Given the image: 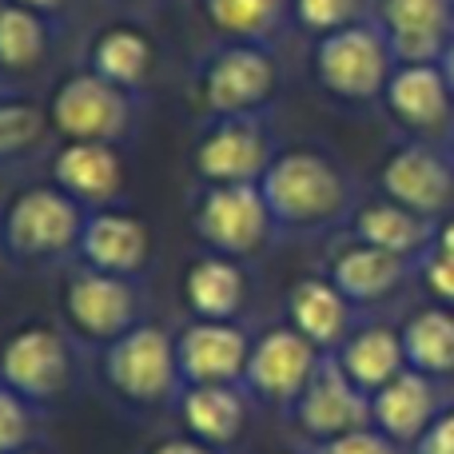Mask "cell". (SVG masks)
<instances>
[{"label":"cell","instance_id":"6da1fadb","mask_svg":"<svg viewBox=\"0 0 454 454\" xmlns=\"http://www.w3.org/2000/svg\"><path fill=\"white\" fill-rule=\"evenodd\" d=\"M271 220L283 231H319L351 215V176L319 148L275 152L259 180Z\"/></svg>","mask_w":454,"mask_h":454},{"label":"cell","instance_id":"7a4b0ae2","mask_svg":"<svg viewBox=\"0 0 454 454\" xmlns=\"http://www.w3.org/2000/svg\"><path fill=\"white\" fill-rule=\"evenodd\" d=\"M395 64L399 60L391 52V40L383 36V28L371 16L331 32V36H319L311 56L319 88L347 104L383 100V88L391 80Z\"/></svg>","mask_w":454,"mask_h":454},{"label":"cell","instance_id":"3957f363","mask_svg":"<svg viewBox=\"0 0 454 454\" xmlns=\"http://www.w3.org/2000/svg\"><path fill=\"white\" fill-rule=\"evenodd\" d=\"M279 88V64L259 40H223L196 68V96L212 120L263 116Z\"/></svg>","mask_w":454,"mask_h":454},{"label":"cell","instance_id":"277c9868","mask_svg":"<svg viewBox=\"0 0 454 454\" xmlns=\"http://www.w3.org/2000/svg\"><path fill=\"white\" fill-rule=\"evenodd\" d=\"M104 379L112 395L128 407H164L184 395L180 359H176V335L152 323H136L128 335L104 347Z\"/></svg>","mask_w":454,"mask_h":454},{"label":"cell","instance_id":"5b68a950","mask_svg":"<svg viewBox=\"0 0 454 454\" xmlns=\"http://www.w3.org/2000/svg\"><path fill=\"white\" fill-rule=\"evenodd\" d=\"M192 227L207 251L243 259L267 247L275 220L259 184H204L192 207Z\"/></svg>","mask_w":454,"mask_h":454},{"label":"cell","instance_id":"8992f818","mask_svg":"<svg viewBox=\"0 0 454 454\" xmlns=\"http://www.w3.org/2000/svg\"><path fill=\"white\" fill-rule=\"evenodd\" d=\"M88 223V207L64 196L56 184L48 188H24L8 204L0 220V239L20 259H60L80 251V235Z\"/></svg>","mask_w":454,"mask_h":454},{"label":"cell","instance_id":"52a82bcc","mask_svg":"<svg viewBox=\"0 0 454 454\" xmlns=\"http://www.w3.org/2000/svg\"><path fill=\"white\" fill-rule=\"evenodd\" d=\"M132 92L116 88L112 80L96 76L92 68L72 72L48 100V124L64 140H104L120 144L132 128Z\"/></svg>","mask_w":454,"mask_h":454},{"label":"cell","instance_id":"ba28073f","mask_svg":"<svg viewBox=\"0 0 454 454\" xmlns=\"http://www.w3.org/2000/svg\"><path fill=\"white\" fill-rule=\"evenodd\" d=\"M0 383L12 387L32 407L60 399L72 383L68 339L48 323H28V327L12 331L0 347Z\"/></svg>","mask_w":454,"mask_h":454},{"label":"cell","instance_id":"9c48e42d","mask_svg":"<svg viewBox=\"0 0 454 454\" xmlns=\"http://www.w3.org/2000/svg\"><path fill=\"white\" fill-rule=\"evenodd\" d=\"M64 319L88 343H116L120 335L140 323V291L136 279L124 275H108V271H92V267H80L76 275L64 287Z\"/></svg>","mask_w":454,"mask_h":454},{"label":"cell","instance_id":"30bf717a","mask_svg":"<svg viewBox=\"0 0 454 454\" xmlns=\"http://www.w3.org/2000/svg\"><path fill=\"white\" fill-rule=\"evenodd\" d=\"M275 160L263 116H220L192 148L200 184H259Z\"/></svg>","mask_w":454,"mask_h":454},{"label":"cell","instance_id":"8fae6325","mask_svg":"<svg viewBox=\"0 0 454 454\" xmlns=\"http://www.w3.org/2000/svg\"><path fill=\"white\" fill-rule=\"evenodd\" d=\"M319 359H323V351L311 339L299 335L291 323L267 327L263 335L251 339L243 391L255 395L259 403H271V407H291L303 395V387L311 383Z\"/></svg>","mask_w":454,"mask_h":454},{"label":"cell","instance_id":"7c38bea8","mask_svg":"<svg viewBox=\"0 0 454 454\" xmlns=\"http://www.w3.org/2000/svg\"><path fill=\"white\" fill-rule=\"evenodd\" d=\"M379 188L387 200L411 207L423 220H439L454 212V164L447 152L427 140H411L383 160Z\"/></svg>","mask_w":454,"mask_h":454},{"label":"cell","instance_id":"4fadbf2b","mask_svg":"<svg viewBox=\"0 0 454 454\" xmlns=\"http://www.w3.org/2000/svg\"><path fill=\"white\" fill-rule=\"evenodd\" d=\"M291 415H295V427L311 442H327L339 439V434L359 431V427H371V395L347 379L335 355H323L311 383L291 403Z\"/></svg>","mask_w":454,"mask_h":454},{"label":"cell","instance_id":"5bb4252c","mask_svg":"<svg viewBox=\"0 0 454 454\" xmlns=\"http://www.w3.org/2000/svg\"><path fill=\"white\" fill-rule=\"evenodd\" d=\"M383 108L415 140H450L454 132V96L439 64H395L383 88Z\"/></svg>","mask_w":454,"mask_h":454},{"label":"cell","instance_id":"9a60e30c","mask_svg":"<svg viewBox=\"0 0 454 454\" xmlns=\"http://www.w3.org/2000/svg\"><path fill=\"white\" fill-rule=\"evenodd\" d=\"M371 20L391 40L399 64H439L454 32V0H371Z\"/></svg>","mask_w":454,"mask_h":454},{"label":"cell","instance_id":"2e32d148","mask_svg":"<svg viewBox=\"0 0 454 454\" xmlns=\"http://www.w3.org/2000/svg\"><path fill=\"white\" fill-rule=\"evenodd\" d=\"M247 355H251V335L239 323L196 319L176 335V359H180L184 387L243 383Z\"/></svg>","mask_w":454,"mask_h":454},{"label":"cell","instance_id":"e0dca14e","mask_svg":"<svg viewBox=\"0 0 454 454\" xmlns=\"http://www.w3.org/2000/svg\"><path fill=\"white\" fill-rule=\"evenodd\" d=\"M80 259L92 271L140 279L152 263L148 223L124 207H96V212H88L84 235H80Z\"/></svg>","mask_w":454,"mask_h":454},{"label":"cell","instance_id":"ac0fdd59","mask_svg":"<svg viewBox=\"0 0 454 454\" xmlns=\"http://www.w3.org/2000/svg\"><path fill=\"white\" fill-rule=\"evenodd\" d=\"M52 184L80 207H116L124 192V156L120 144L104 140H64L52 156Z\"/></svg>","mask_w":454,"mask_h":454},{"label":"cell","instance_id":"d6986e66","mask_svg":"<svg viewBox=\"0 0 454 454\" xmlns=\"http://www.w3.org/2000/svg\"><path fill=\"white\" fill-rule=\"evenodd\" d=\"M351 311L355 307L343 299V291L327 275H303L287 291V323L303 339H311L323 355L339 351L343 339L351 335Z\"/></svg>","mask_w":454,"mask_h":454},{"label":"cell","instance_id":"ffe728a7","mask_svg":"<svg viewBox=\"0 0 454 454\" xmlns=\"http://www.w3.org/2000/svg\"><path fill=\"white\" fill-rule=\"evenodd\" d=\"M407 275H411V259L355 239L351 247H343L331 259L327 279L343 291V299L351 307H375V303H383V299H391L395 291L407 283Z\"/></svg>","mask_w":454,"mask_h":454},{"label":"cell","instance_id":"44dd1931","mask_svg":"<svg viewBox=\"0 0 454 454\" xmlns=\"http://www.w3.org/2000/svg\"><path fill=\"white\" fill-rule=\"evenodd\" d=\"M439 411L442 407H439L434 379L419 375V371H411V367L403 371L399 379H391L383 391L371 395V427L383 431L387 439H395L399 447L403 442L415 447V439L434 423Z\"/></svg>","mask_w":454,"mask_h":454},{"label":"cell","instance_id":"7402d4cb","mask_svg":"<svg viewBox=\"0 0 454 454\" xmlns=\"http://www.w3.org/2000/svg\"><path fill=\"white\" fill-rule=\"evenodd\" d=\"M239 387L243 383L184 387V395H180L184 431L215 450L231 447L243 434V427H247V391H239Z\"/></svg>","mask_w":454,"mask_h":454},{"label":"cell","instance_id":"603a6c76","mask_svg":"<svg viewBox=\"0 0 454 454\" xmlns=\"http://www.w3.org/2000/svg\"><path fill=\"white\" fill-rule=\"evenodd\" d=\"M184 303L196 319L235 323L247 303V271L239 267V259L207 251L184 271Z\"/></svg>","mask_w":454,"mask_h":454},{"label":"cell","instance_id":"cb8c5ba5","mask_svg":"<svg viewBox=\"0 0 454 454\" xmlns=\"http://www.w3.org/2000/svg\"><path fill=\"white\" fill-rule=\"evenodd\" d=\"M339 359V367L347 371L359 391L375 395L383 391L391 379H399L407 371V355H403V335L395 327H383V323H371V327H355L351 335L343 339L339 351H331Z\"/></svg>","mask_w":454,"mask_h":454},{"label":"cell","instance_id":"d4e9b609","mask_svg":"<svg viewBox=\"0 0 454 454\" xmlns=\"http://www.w3.org/2000/svg\"><path fill=\"white\" fill-rule=\"evenodd\" d=\"M351 227H355V239L359 243H371V247H379V251L403 255V259H411V263H419L434 243L431 220H423V215H415L411 207L395 204V200H387V196L375 200V204H363L359 212H355Z\"/></svg>","mask_w":454,"mask_h":454},{"label":"cell","instance_id":"484cf974","mask_svg":"<svg viewBox=\"0 0 454 454\" xmlns=\"http://www.w3.org/2000/svg\"><path fill=\"white\" fill-rule=\"evenodd\" d=\"M88 68L136 96L152 80L156 44L148 40V32L132 28V24H108L104 32H96L92 48H88Z\"/></svg>","mask_w":454,"mask_h":454},{"label":"cell","instance_id":"4316f807","mask_svg":"<svg viewBox=\"0 0 454 454\" xmlns=\"http://www.w3.org/2000/svg\"><path fill=\"white\" fill-rule=\"evenodd\" d=\"M407 367L427 379L454 375V307H419L399 327Z\"/></svg>","mask_w":454,"mask_h":454},{"label":"cell","instance_id":"83f0119b","mask_svg":"<svg viewBox=\"0 0 454 454\" xmlns=\"http://www.w3.org/2000/svg\"><path fill=\"white\" fill-rule=\"evenodd\" d=\"M48 44H52L48 16L12 4V0L0 4V72H8V76L36 72L48 60Z\"/></svg>","mask_w":454,"mask_h":454},{"label":"cell","instance_id":"f1b7e54d","mask_svg":"<svg viewBox=\"0 0 454 454\" xmlns=\"http://www.w3.org/2000/svg\"><path fill=\"white\" fill-rule=\"evenodd\" d=\"M287 12L291 0H204L207 24L223 40H259L263 44Z\"/></svg>","mask_w":454,"mask_h":454},{"label":"cell","instance_id":"f546056e","mask_svg":"<svg viewBox=\"0 0 454 454\" xmlns=\"http://www.w3.org/2000/svg\"><path fill=\"white\" fill-rule=\"evenodd\" d=\"M48 132V112L20 96H0V160L32 152Z\"/></svg>","mask_w":454,"mask_h":454},{"label":"cell","instance_id":"4dcf8cb0","mask_svg":"<svg viewBox=\"0 0 454 454\" xmlns=\"http://www.w3.org/2000/svg\"><path fill=\"white\" fill-rule=\"evenodd\" d=\"M291 16L299 28L331 36V32L363 20V0H291Z\"/></svg>","mask_w":454,"mask_h":454},{"label":"cell","instance_id":"1f68e13d","mask_svg":"<svg viewBox=\"0 0 454 454\" xmlns=\"http://www.w3.org/2000/svg\"><path fill=\"white\" fill-rule=\"evenodd\" d=\"M32 439V403L20 399L12 387L0 383V454L24 450Z\"/></svg>","mask_w":454,"mask_h":454},{"label":"cell","instance_id":"d6a6232c","mask_svg":"<svg viewBox=\"0 0 454 454\" xmlns=\"http://www.w3.org/2000/svg\"><path fill=\"white\" fill-rule=\"evenodd\" d=\"M315 454H403V450H399V442L387 439L375 427H359V431H351V434L315 442Z\"/></svg>","mask_w":454,"mask_h":454},{"label":"cell","instance_id":"836d02e7","mask_svg":"<svg viewBox=\"0 0 454 454\" xmlns=\"http://www.w3.org/2000/svg\"><path fill=\"white\" fill-rule=\"evenodd\" d=\"M419 271H423V283L442 307H454V255H442V251H427L419 259Z\"/></svg>","mask_w":454,"mask_h":454},{"label":"cell","instance_id":"e575fe53","mask_svg":"<svg viewBox=\"0 0 454 454\" xmlns=\"http://www.w3.org/2000/svg\"><path fill=\"white\" fill-rule=\"evenodd\" d=\"M415 454H454V407L434 415V423L415 439Z\"/></svg>","mask_w":454,"mask_h":454},{"label":"cell","instance_id":"d590c367","mask_svg":"<svg viewBox=\"0 0 454 454\" xmlns=\"http://www.w3.org/2000/svg\"><path fill=\"white\" fill-rule=\"evenodd\" d=\"M148 454H220V450L207 447V442H200V439H192V434H176V439L156 442Z\"/></svg>","mask_w":454,"mask_h":454},{"label":"cell","instance_id":"8d00e7d4","mask_svg":"<svg viewBox=\"0 0 454 454\" xmlns=\"http://www.w3.org/2000/svg\"><path fill=\"white\" fill-rule=\"evenodd\" d=\"M434 251H442V255H454V212L442 215V223L434 227Z\"/></svg>","mask_w":454,"mask_h":454},{"label":"cell","instance_id":"74e56055","mask_svg":"<svg viewBox=\"0 0 454 454\" xmlns=\"http://www.w3.org/2000/svg\"><path fill=\"white\" fill-rule=\"evenodd\" d=\"M439 68H442V76H447V88H450V96H454V32L447 36V44H442Z\"/></svg>","mask_w":454,"mask_h":454},{"label":"cell","instance_id":"f35d334b","mask_svg":"<svg viewBox=\"0 0 454 454\" xmlns=\"http://www.w3.org/2000/svg\"><path fill=\"white\" fill-rule=\"evenodd\" d=\"M12 4H24V8H32V12H40V16H52V12H60L68 0H12Z\"/></svg>","mask_w":454,"mask_h":454},{"label":"cell","instance_id":"ab89813d","mask_svg":"<svg viewBox=\"0 0 454 454\" xmlns=\"http://www.w3.org/2000/svg\"><path fill=\"white\" fill-rule=\"evenodd\" d=\"M447 156H450V164H454V132H450V148H447Z\"/></svg>","mask_w":454,"mask_h":454},{"label":"cell","instance_id":"60d3db41","mask_svg":"<svg viewBox=\"0 0 454 454\" xmlns=\"http://www.w3.org/2000/svg\"><path fill=\"white\" fill-rule=\"evenodd\" d=\"M16 454H44V450H28V447H24V450H16Z\"/></svg>","mask_w":454,"mask_h":454}]
</instances>
